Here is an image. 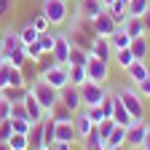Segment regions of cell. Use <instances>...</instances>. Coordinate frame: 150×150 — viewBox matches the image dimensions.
Instances as JSON below:
<instances>
[{"mask_svg":"<svg viewBox=\"0 0 150 150\" xmlns=\"http://www.w3.org/2000/svg\"><path fill=\"white\" fill-rule=\"evenodd\" d=\"M30 94L40 102V107L46 110V115L54 110V105L59 102V88H54L51 83H46L43 78H38V81H32V86H30Z\"/></svg>","mask_w":150,"mask_h":150,"instance_id":"6da1fadb","label":"cell"},{"mask_svg":"<svg viewBox=\"0 0 150 150\" xmlns=\"http://www.w3.org/2000/svg\"><path fill=\"white\" fill-rule=\"evenodd\" d=\"M118 97L123 99L126 110H129V115L134 118V121H145V105H142V94H137L134 88H121L118 91Z\"/></svg>","mask_w":150,"mask_h":150,"instance_id":"7a4b0ae2","label":"cell"},{"mask_svg":"<svg viewBox=\"0 0 150 150\" xmlns=\"http://www.w3.org/2000/svg\"><path fill=\"white\" fill-rule=\"evenodd\" d=\"M78 88H81V102H83V107H94V105H99V102L107 97L105 86H102V83H94V81H86V83L78 86Z\"/></svg>","mask_w":150,"mask_h":150,"instance_id":"3957f363","label":"cell"},{"mask_svg":"<svg viewBox=\"0 0 150 150\" xmlns=\"http://www.w3.org/2000/svg\"><path fill=\"white\" fill-rule=\"evenodd\" d=\"M40 78L46 81V83H51L54 88H64L67 83H70V75H67V64H51V67H46L43 72H40Z\"/></svg>","mask_w":150,"mask_h":150,"instance_id":"277c9868","label":"cell"},{"mask_svg":"<svg viewBox=\"0 0 150 150\" xmlns=\"http://www.w3.org/2000/svg\"><path fill=\"white\" fill-rule=\"evenodd\" d=\"M43 13L48 16L51 24L67 22V0H43Z\"/></svg>","mask_w":150,"mask_h":150,"instance_id":"5b68a950","label":"cell"},{"mask_svg":"<svg viewBox=\"0 0 150 150\" xmlns=\"http://www.w3.org/2000/svg\"><path fill=\"white\" fill-rule=\"evenodd\" d=\"M8 86H27V78L22 67H13V64H3L0 67V88H8Z\"/></svg>","mask_w":150,"mask_h":150,"instance_id":"8992f818","label":"cell"},{"mask_svg":"<svg viewBox=\"0 0 150 150\" xmlns=\"http://www.w3.org/2000/svg\"><path fill=\"white\" fill-rule=\"evenodd\" d=\"M145 134H147V123L145 121H134L131 126H126V150L131 147V150H139L142 147V142H145Z\"/></svg>","mask_w":150,"mask_h":150,"instance_id":"52a82bcc","label":"cell"},{"mask_svg":"<svg viewBox=\"0 0 150 150\" xmlns=\"http://www.w3.org/2000/svg\"><path fill=\"white\" fill-rule=\"evenodd\" d=\"M70 51H72V40H70V38H67L64 32L54 35V51H51L54 62H56V64H67V62H70Z\"/></svg>","mask_w":150,"mask_h":150,"instance_id":"ba28073f","label":"cell"},{"mask_svg":"<svg viewBox=\"0 0 150 150\" xmlns=\"http://www.w3.org/2000/svg\"><path fill=\"white\" fill-rule=\"evenodd\" d=\"M107 75H110V62L91 56L88 64H86V78L94 81V83H105V81H107Z\"/></svg>","mask_w":150,"mask_h":150,"instance_id":"9c48e42d","label":"cell"},{"mask_svg":"<svg viewBox=\"0 0 150 150\" xmlns=\"http://www.w3.org/2000/svg\"><path fill=\"white\" fill-rule=\"evenodd\" d=\"M59 102H62L67 110L78 112V110L83 107V102H81V88H78V86H72V83H67V86L59 91Z\"/></svg>","mask_w":150,"mask_h":150,"instance_id":"30bf717a","label":"cell"},{"mask_svg":"<svg viewBox=\"0 0 150 150\" xmlns=\"http://www.w3.org/2000/svg\"><path fill=\"white\" fill-rule=\"evenodd\" d=\"M88 54H91V56H97V59L110 62V59H112L110 38H99V35H94V38H91V46H88Z\"/></svg>","mask_w":150,"mask_h":150,"instance_id":"8fae6325","label":"cell"},{"mask_svg":"<svg viewBox=\"0 0 150 150\" xmlns=\"http://www.w3.org/2000/svg\"><path fill=\"white\" fill-rule=\"evenodd\" d=\"M91 24H94V35H99V38H110L112 32L118 30V24H115V19H112V16L107 13V11H102V13H99L97 19H94Z\"/></svg>","mask_w":150,"mask_h":150,"instance_id":"7c38bea8","label":"cell"},{"mask_svg":"<svg viewBox=\"0 0 150 150\" xmlns=\"http://www.w3.org/2000/svg\"><path fill=\"white\" fill-rule=\"evenodd\" d=\"M27 88H30V86H27ZM22 102H24V110H27V115H30V123H38V121L46 118V110L40 107V102H38L30 91H27V97H24Z\"/></svg>","mask_w":150,"mask_h":150,"instance_id":"4fadbf2b","label":"cell"},{"mask_svg":"<svg viewBox=\"0 0 150 150\" xmlns=\"http://www.w3.org/2000/svg\"><path fill=\"white\" fill-rule=\"evenodd\" d=\"M112 121H115L118 126H131V123H134V118L129 115V110H126L123 99L118 97V91H115V102H112Z\"/></svg>","mask_w":150,"mask_h":150,"instance_id":"5bb4252c","label":"cell"},{"mask_svg":"<svg viewBox=\"0 0 150 150\" xmlns=\"http://www.w3.org/2000/svg\"><path fill=\"white\" fill-rule=\"evenodd\" d=\"M102 11H105V6L99 3V0H81V6H78V16L88 19V22H94Z\"/></svg>","mask_w":150,"mask_h":150,"instance_id":"9a60e30c","label":"cell"},{"mask_svg":"<svg viewBox=\"0 0 150 150\" xmlns=\"http://www.w3.org/2000/svg\"><path fill=\"white\" fill-rule=\"evenodd\" d=\"M129 38H147V30H145V19L142 16H126V22L121 24Z\"/></svg>","mask_w":150,"mask_h":150,"instance_id":"2e32d148","label":"cell"},{"mask_svg":"<svg viewBox=\"0 0 150 150\" xmlns=\"http://www.w3.org/2000/svg\"><path fill=\"white\" fill-rule=\"evenodd\" d=\"M54 137H56V142H75V139H78V131H75L72 121H56Z\"/></svg>","mask_w":150,"mask_h":150,"instance_id":"e0dca14e","label":"cell"},{"mask_svg":"<svg viewBox=\"0 0 150 150\" xmlns=\"http://www.w3.org/2000/svg\"><path fill=\"white\" fill-rule=\"evenodd\" d=\"M19 46H24V43H22V38H19V32H11V30H8V32H3V40H0V51L6 54V62H8V56H11Z\"/></svg>","mask_w":150,"mask_h":150,"instance_id":"ac0fdd59","label":"cell"},{"mask_svg":"<svg viewBox=\"0 0 150 150\" xmlns=\"http://www.w3.org/2000/svg\"><path fill=\"white\" fill-rule=\"evenodd\" d=\"M126 72H129V78L139 86V83L147 78V75H150V67L145 64V59H134V62H131V64L126 67Z\"/></svg>","mask_w":150,"mask_h":150,"instance_id":"d6986e66","label":"cell"},{"mask_svg":"<svg viewBox=\"0 0 150 150\" xmlns=\"http://www.w3.org/2000/svg\"><path fill=\"white\" fill-rule=\"evenodd\" d=\"M129 51H131L134 59H147V54H150V40H147V38H131Z\"/></svg>","mask_w":150,"mask_h":150,"instance_id":"ffe728a7","label":"cell"},{"mask_svg":"<svg viewBox=\"0 0 150 150\" xmlns=\"http://www.w3.org/2000/svg\"><path fill=\"white\" fill-rule=\"evenodd\" d=\"M72 126H75V131H78V139H83V137L88 134V131L94 129V123L88 121V115H86L83 110H78V112H75V118H72Z\"/></svg>","mask_w":150,"mask_h":150,"instance_id":"44dd1931","label":"cell"},{"mask_svg":"<svg viewBox=\"0 0 150 150\" xmlns=\"http://www.w3.org/2000/svg\"><path fill=\"white\" fill-rule=\"evenodd\" d=\"M105 11H107L112 19H115V24H118V27L126 22V16H129V11H126V3H121V0H112V3H110Z\"/></svg>","mask_w":150,"mask_h":150,"instance_id":"7402d4cb","label":"cell"},{"mask_svg":"<svg viewBox=\"0 0 150 150\" xmlns=\"http://www.w3.org/2000/svg\"><path fill=\"white\" fill-rule=\"evenodd\" d=\"M27 91H30L27 86H8V88H0V97H6V99L13 105V102H22V99L27 97Z\"/></svg>","mask_w":150,"mask_h":150,"instance_id":"603a6c76","label":"cell"},{"mask_svg":"<svg viewBox=\"0 0 150 150\" xmlns=\"http://www.w3.org/2000/svg\"><path fill=\"white\" fill-rule=\"evenodd\" d=\"M129 43H131V38H129V32H126L123 27H118L115 32L110 35V46H112V51H118V48H129Z\"/></svg>","mask_w":150,"mask_h":150,"instance_id":"cb8c5ba5","label":"cell"},{"mask_svg":"<svg viewBox=\"0 0 150 150\" xmlns=\"http://www.w3.org/2000/svg\"><path fill=\"white\" fill-rule=\"evenodd\" d=\"M83 145H86V150H107V147H105V139L99 137V131H97V126H94L88 134L83 137Z\"/></svg>","mask_w":150,"mask_h":150,"instance_id":"d4e9b609","label":"cell"},{"mask_svg":"<svg viewBox=\"0 0 150 150\" xmlns=\"http://www.w3.org/2000/svg\"><path fill=\"white\" fill-rule=\"evenodd\" d=\"M67 75H70V83L72 86H83L88 78H86V67L81 64H67Z\"/></svg>","mask_w":150,"mask_h":150,"instance_id":"484cf974","label":"cell"},{"mask_svg":"<svg viewBox=\"0 0 150 150\" xmlns=\"http://www.w3.org/2000/svg\"><path fill=\"white\" fill-rule=\"evenodd\" d=\"M126 142V126H118L115 123V129L110 131V137L105 139V147H118V145H123Z\"/></svg>","mask_w":150,"mask_h":150,"instance_id":"4316f807","label":"cell"},{"mask_svg":"<svg viewBox=\"0 0 150 150\" xmlns=\"http://www.w3.org/2000/svg\"><path fill=\"white\" fill-rule=\"evenodd\" d=\"M88 59H91V54H88L86 48L72 46V51H70V62H67V64H81V67H86V64H88Z\"/></svg>","mask_w":150,"mask_h":150,"instance_id":"83f0119b","label":"cell"},{"mask_svg":"<svg viewBox=\"0 0 150 150\" xmlns=\"http://www.w3.org/2000/svg\"><path fill=\"white\" fill-rule=\"evenodd\" d=\"M27 139H30V147H40V145H43V121H38V123L30 126Z\"/></svg>","mask_w":150,"mask_h":150,"instance_id":"f1b7e54d","label":"cell"},{"mask_svg":"<svg viewBox=\"0 0 150 150\" xmlns=\"http://www.w3.org/2000/svg\"><path fill=\"white\" fill-rule=\"evenodd\" d=\"M126 11H129V16H145L150 11V0H129Z\"/></svg>","mask_w":150,"mask_h":150,"instance_id":"f546056e","label":"cell"},{"mask_svg":"<svg viewBox=\"0 0 150 150\" xmlns=\"http://www.w3.org/2000/svg\"><path fill=\"white\" fill-rule=\"evenodd\" d=\"M48 115H51L54 121H72V118H75V112H72V110H67L62 102H56V105H54V110L48 112Z\"/></svg>","mask_w":150,"mask_h":150,"instance_id":"4dcf8cb0","label":"cell"},{"mask_svg":"<svg viewBox=\"0 0 150 150\" xmlns=\"http://www.w3.org/2000/svg\"><path fill=\"white\" fill-rule=\"evenodd\" d=\"M8 147L11 150H30V139H27V134H13L8 137Z\"/></svg>","mask_w":150,"mask_h":150,"instance_id":"1f68e13d","label":"cell"},{"mask_svg":"<svg viewBox=\"0 0 150 150\" xmlns=\"http://www.w3.org/2000/svg\"><path fill=\"white\" fill-rule=\"evenodd\" d=\"M38 35H40V32H38V30H35V27H32L30 22H27V24H24L22 30H19V38H22V43H24V46L35 43V40H38Z\"/></svg>","mask_w":150,"mask_h":150,"instance_id":"d6a6232c","label":"cell"},{"mask_svg":"<svg viewBox=\"0 0 150 150\" xmlns=\"http://www.w3.org/2000/svg\"><path fill=\"white\" fill-rule=\"evenodd\" d=\"M30 24H32L38 32H48V30H51V22H48V16H46L43 11H40V13H35V16L30 19Z\"/></svg>","mask_w":150,"mask_h":150,"instance_id":"836d02e7","label":"cell"},{"mask_svg":"<svg viewBox=\"0 0 150 150\" xmlns=\"http://www.w3.org/2000/svg\"><path fill=\"white\" fill-rule=\"evenodd\" d=\"M112 59L118 62V67H123V70H126L131 62H134V56H131V51H129V48H118V51H112Z\"/></svg>","mask_w":150,"mask_h":150,"instance_id":"e575fe53","label":"cell"},{"mask_svg":"<svg viewBox=\"0 0 150 150\" xmlns=\"http://www.w3.org/2000/svg\"><path fill=\"white\" fill-rule=\"evenodd\" d=\"M8 64H13V67H24V64H27V51H24V46H19V48L8 56Z\"/></svg>","mask_w":150,"mask_h":150,"instance_id":"d590c367","label":"cell"},{"mask_svg":"<svg viewBox=\"0 0 150 150\" xmlns=\"http://www.w3.org/2000/svg\"><path fill=\"white\" fill-rule=\"evenodd\" d=\"M24 51H27V59H32V62H40L43 56H46L38 40H35V43H30V46H24Z\"/></svg>","mask_w":150,"mask_h":150,"instance_id":"8d00e7d4","label":"cell"},{"mask_svg":"<svg viewBox=\"0 0 150 150\" xmlns=\"http://www.w3.org/2000/svg\"><path fill=\"white\" fill-rule=\"evenodd\" d=\"M38 43H40L43 54H51L54 51V35L51 32H40V35H38Z\"/></svg>","mask_w":150,"mask_h":150,"instance_id":"74e56055","label":"cell"},{"mask_svg":"<svg viewBox=\"0 0 150 150\" xmlns=\"http://www.w3.org/2000/svg\"><path fill=\"white\" fill-rule=\"evenodd\" d=\"M83 112L88 115V121H91L94 126H97V123L105 118V112H102V107H99V105H94V107H83Z\"/></svg>","mask_w":150,"mask_h":150,"instance_id":"f35d334b","label":"cell"},{"mask_svg":"<svg viewBox=\"0 0 150 150\" xmlns=\"http://www.w3.org/2000/svg\"><path fill=\"white\" fill-rule=\"evenodd\" d=\"M11 118H19V121H30L27 110H24V102H13V105H11Z\"/></svg>","mask_w":150,"mask_h":150,"instance_id":"ab89813d","label":"cell"},{"mask_svg":"<svg viewBox=\"0 0 150 150\" xmlns=\"http://www.w3.org/2000/svg\"><path fill=\"white\" fill-rule=\"evenodd\" d=\"M13 134V126H11V118H3L0 121V142H8V137Z\"/></svg>","mask_w":150,"mask_h":150,"instance_id":"60d3db41","label":"cell"},{"mask_svg":"<svg viewBox=\"0 0 150 150\" xmlns=\"http://www.w3.org/2000/svg\"><path fill=\"white\" fill-rule=\"evenodd\" d=\"M11 126H13V131L16 134H30V121H19V118H11Z\"/></svg>","mask_w":150,"mask_h":150,"instance_id":"b9f144b4","label":"cell"},{"mask_svg":"<svg viewBox=\"0 0 150 150\" xmlns=\"http://www.w3.org/2000/svg\"><path fill=\"white\" fill-rule=\"evenodd\" d=\"M3 118H11V102L6 97H0V121Z\"/></svg>","mask_w":150,"mask_h":150,"instance_id":"7bdbcfd3","label":"cell"},{"mask_svg":"<svg viewBox=\"0 0 150 150\" xmlns=\"http://www.w3.org/2000/svg\"><path fill=\"white\" fill-rule=\"evenodd\" d=\"M13 11V0H0V16H11Z\"/></svg>","mask_w":150,"mask_h":150,"instance_id":"ee69618b","label":"cell"},{"mask_svg":"<svg viewBox=\"0 0 150 150\" xmlns=\"http://www.w3.org/2000/svg\"><path fill=\"white\" fill-rule=\"evenodd\" d=\"M139 94H142V97H150V75L139 83Z\"/></svg>","mask_w":150,"mask_h":150,"instance_id":"f6af8a7d","label":"cell"},{"mask_svg":"<svg viewBox=\"0 0 150 150\" xmlns=\"http://www.w3.org/2000/svg\"><path fill=\"white\" fill-rule=\"evenodd\" d=\"M54 150H72V142H54Z\"/></svg>","mask_w":150,"mask_h":150,"instance_id":"bcb514c9","label":"cell"},{"mask_svg":"<svg viewBox=\"0 0 150 150\" xmlns=\"http://www.w3.org/2000/svg\"><path fill=\"white\" fill-rule=\"evenodd\" d=\"M142 150H150V126H147V134H145V142H142Z\"/></svg>","mask_w":150,"mask_h":150,"instance_id":"7dc6e473","label":"cell"},{"mask_svg":"<svg viewBox=\"0 0 150 150\" xmlns=\"http://www.w3.org/2000/svg\"><path fill=\"white\" fill-rule=\"evenodd\" d=\"M142 19H145V30H147V35H150V11H147V13L142 16Z\"/></svg>","mask_w":150,"mask_h":150,"instance_id":"c3c4849f","label":"cell"},{"mask_svg":"<svg viewBox=\"0 0 150 150\" xmlns=\"http://www.w3.org/2000/svg\"><path fill=\"white\" fill-rule=\"evenodd\" d=\"M3 64H6V54L0 51V67H3Z\"/></svg>","mask_w":150,"mask_h":150,"instance_id":"681fc988","label":"cell"},{"mask_svg":"<svg viewBox=\"0 0 150 150\" xmlns=\"http://www.w3.org/2000/svg\"><path fill=\"white\" fill-rule=\"evenodd\" d=\"M0 150H11V147H8V142H0Z\"/></svg>","mask_w":150,"mask_h":150,"instance_id":"f907efd6","label":"cell"},{"mask_svg":"<svg viewBox=\"0 0 150 150\" xmlns=\"http://www.w3.org/2000/svg\"><path fill=\"white\" fill-rule=\"evenodd\" d=\"M35 150H54V147H48V145H40V147H35Z\"/></svg>","mask_w":150,"mask_h":150,"instance_id":"816d5d0a","label":"cell"},{"mask_svg":"<svg viewBox=\"0 0 150 150\" xmlns=\"http://www.w3.org/2000/svg\"><path fill=\"white\" fill-rule=\"evenodd\" d=\"M107 150H126V145H118V147H107Z\"/></svg>","mask_w":150,"mask_h":150,"instance_id":"f5cc1de1","label":"cell"},{"mask_svg":"<svg viewBox=\"0 0 150 150\" xmlns=\"http://www.w3.org/2000/svg\"><path fill=\"white\" fill-rule=\"evenodd\" d=\"M99 3H102V6H105V8H107V6H110V3H112V0H99Z\"/></svg>","mask_w":150,"mask_h":150,"instance_id":"db71d44e","label":"cell"},{"mask_svg":"<svg viewBox=\"0 0 150 150\" xmlns=\"http://www.w3.org/2000/svg\"><path fill=\"white\" fill-rule=\"evenodd\" d=\"M0 40H3V30H0Z\"/></svg>","mask_w":150,"mask_h":150,"instance_id":"11a10c76","label":"cell"},{"mask_svg":"<svg viewBox=\"0 0 150 150\" xmlns=\"http://www.w3.org/2000/svg\"><path fill=\"white\" fill-rule=\"evenodd\" d=\"M121 3H126V6H129V0H121Z\"/></svg>","mask_w":150,"mask_h":150,"instance_id":"9f6ffc18","label":"cell"}]
</instances>
